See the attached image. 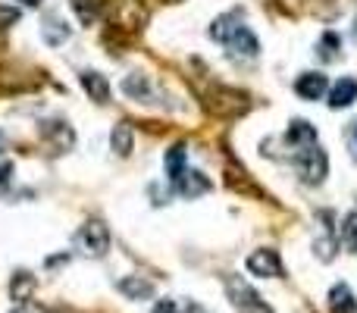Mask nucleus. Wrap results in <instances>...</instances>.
<instances>
[{"label":"nucleus","instance_id":"obj_1","mask_svg":"<svg viewBox=\"0 0 357 313\" xmlns=\"http://www.w3.org/2000/svg\"><path fill=\"white\" fill-rule=\"evenodd\" d=\"M210 38L220 44H226L232 54L238 56H257L260 54V41L254 38V31L248 25H241L238 13H226L210 25Z\"/></svg>","mask_w":357,"mask_h":313},{"label":"nucleus","instance_id":"obj_2","mask_svg":"<svg viewBox=\"0 0 357 313\" xmlns=\"http://www.w3.org/2000/svg\"><path fill=\"white\" fill-rule=\"evenodd\" d=\"M75 247H79L85 257H104L110 251V229L100 220H88L85 226L75 232Z\"/></svg>","mask_w":357,"mask_h":313},{"label":"nucleus","instance_id":"obj_3","mask_svg":"<svg viewBox=\"0 0 357 313\" xmlns=\"http://www.w3.org/2000/svg\"><path fill=\"white\" fill-rule=\"evenodd\" d=\"M295 169H298V176H301L304 185H320L329 172V160L320 148H307V151H298Z\"/></svg>","mask_w":357,"mask_h":313},{"label":"nucleus","instance_id":"obj_4","mask_svg":"<svg viewBox=\"0 0 357 313\" xmlns=\"http://www.w3.org/2000/svg\"><path fill=\"white\" fill-rule=\"evenodd\" d=\"M226 291H229L232 304H235V307H238L241 313H270V307L260 301L257 291H254L248 282H241L238 276H226Z\"/></svg>","mask_w":357,"mask_h":313},{"label":"nucleus","instance_id":"obj_5","mask_svg":"<svg viewBox=\"0 0 357 313\" xmlns=\"http://www.w3.org/2000/svg\"><path fill=\"white\" fill-rule=\"evenodd\" d=\"M248 273L251 276H260V279H276L282 276V260H279L276 251H270V247H260V251L248 254Z\"/></svg>","mask_w":357,"mask_h":313},{"label":"nucleus","instance_id":"obj_6","mask_svg":"<svg viewBox=\"0 0 357 313\" xmlns=\"http://www.w3.org/2000/svg\"><path fill=\"white\" fill-rule=\"evenodd\" d=\"M329 91V79L323 72H301L295 82V94L304 100H320Z\"/></svg>","mask_w":357,"mask_h":313},{"label":"nucleus","instance_id":"obj_7","mask_svg":"<svg viewBox=\"0 0 357 313\" xmlns=\"http://www.w3.org/2000/svg\"><path fill=\"white\" fill-rule=\"evenodd\" d=\"M285 142L291 144V148H317V129L307 123V119H291L289 132H285Z\"/></svg>","mask_w":357,"mask_h":313},{"label":"nucleus","instance_id":"obj_8","mask_svg":"<svg viewBox=\"0 0 357 313\" xmlns=\"http://www.w3.org/2000/svg\"><path fill=\"white\" fill-rule=\"evenodd\" d=\"M176 191L182 197H191V201H195V197H201V194L210 191V178L197 169H185V176L176 182Z\"/></svg>","mask_w":357,"mask_h":313},{"label":"nucleus","instance_id":"obj_9","mask_svg":"<svg viewBox=\"0 0 357 313\" xmlns=\"http://www.w3.org/2000/svg\"><path fill=\"white\" fill-rule=\"evenodd\" d=\"M354 100H357V82L354 79H339L333 88H329V107H333V110L351 107Z\"/></svg>","mask_w":357,"mask_h":313},{"label":"nucleus","instance_id":"obj_10","mask_svg":"<svg viewBox=\"0 0 357 313\" xmlns=\"http://www.w3.org/2000/svg\"><path fill=\"white\" fill-rule=\"evenodd\" d=\"M116 289L123 291L129 301H142V298H151V295H154V282H148V279H142V276H126V279H119Z\"/></svg>","mask_w":357,"mask_h":313},{"label":"nucleus","instance_id":"obj_11","mask_svg":"<svg viewBox=\"0 0 357 313\" xmlns=\"http://www.w3.org/2000/svg\"><path fill=\"white\" fill-rule=\"evenodd\" d=\"M329 310L333 313H354L357 310L354 291L348 289L345 282H335L333 289H329Z\"/></svg>","mask_w":357,"mask_h":313},{"label":"nucleus","instance_id":"obj_12","mask_svg":"<svg viewBox=\"0 0 357 313\" xmlns=\"http://www.w3.org/2000/svg\"><path fill=\"white\" fill-rule=\"evenodd\" d=\"M110 144H113V154L129 157L132 148H135V132H132V125L129 123H119L116 129L110 132Z\"/></svg>","mask_w":357,"mask_h":313},{"label":"nucleus","instance_id":"obj_13","mask_svg":"<svg viewBox=\"0 0 357 313\" xmlns=\"http://www.w3.org/2000/svg\"><path fill=\"white\" fill-rule=\"evenodd\" d=\"M82 88H85V91L91 94V100H98V104H107V98H110V82L100 72H82Z\"/></svg>","mask_w":357,"mask_h":313},{"label":"nucleus","instance_id":"obj_14","mask_svg":"<svg viewBox=\"0 0 357 313\" xmlns=\"http://www.w3.org/2000/svg\"><path fill=\"white\" fill-rule=\"evenodd\" d=\"M41 135H44V138H54V142H56V148H60V151L73 148V142H75L73 129H69L66 123H60V119H50V123H44Z\"/></svg>","mask_w":357,"mask_h":313},{"label":"nucleus","instance_id":"obj_15","mask_svg":"<svg viewBox=\"0 0 357 313\" xmlns=\"http://www.w3.org/2000/svg\"><path fill=\"white\" fill-rule=\"evenodd\" d=\"M163 163H167V176L169 182H178V178L185 176V144H173V148L167 151V157H163Z\"/></svg>","mask_w":357,"mask_h":313},{"label":"nucleus","instance_id":"obj_16","mask_svg":"<svg viewBox=\"0 0 357 313\" xmlns=\"http://www.w3.org/2000/svg\"><path fill=\"white\" fill-rule=\"evenodd\" d=\"M69 6L75 10L82 25H91L100 19V0H69Z\"/></svg>","mask_w":357,"mask_h":313},{"label":"nucleus","instance_id":"obj_17","mask_svg":"<svg viewBox=\"0 0 357 313\" xmlns=\"http://www.w3.org/2000/svg\"><path fill=\"white\" fill-rule=\"evenodd\" d=\"M31 289H35V276H31V273L22 270V273H16V276H13V285H10L13 301H29Z\"/></svg>","mask_w":357,"mask_h":313},{"label":"nucleus","instance_id":"obj_18","mask_svg":"<svg viewBox=\"0 0 357 313\" xmlns=\"http://www.w3.org/2000/svg\"><path fill=\"white\" fill-rule=\"evenodd\" d=\"M339 238H342V245H345L348 251L357 254V210H351V213H348L345 220H342Z\"/></svg>","mask_w":357,"mask_h":313},{"label":"nucleus","instance_id":"obj_19","mask_svg":"<svg viewBox=\"0 0 357 313\" xmlns=\"http://www.w3.org/2000/svg\"><path fill=\"white\" fill-rule=\"evenodd\" d=\"M320 56L326 63H333V60H339V54H335V50H339V35H333V31H326V35H323V41H320Z\"/></svg>","mask_w":357,"mask_h":313},{"label":"nucleus","instance_id":"obj_20","mask_svg":"<svg viewBox=\"0 0 357 313\" xmlns=\"http://www.w3.org/2000/svg\"><path fill=\"white\" fill-rule=\"evenodd\" d=\"M123 91L142 100V94H148V79H144V75H138V72H135V75H129V79L123 82Z\"/></svg>","mask_w":357,"mask_h":313},{"label":"nucleus","instance_id":"obj_21","mask_svg":"<svg viewBox=\"0 0 357 313\" xmlns=\"http://www.w3.org/2000/svg\"><path fill=\"white\" fill-rule=\"evenodd\" d=\"M19 16H22V13H19L16 6H0V29H10V25H16Z\"/></svg>","mask_w":357,"mask_h":313},{"label":"nucleus","instance_id":"obj_22","mask_svg":"<svg viewBox=\"0 0 357 313\" xmlns=\"http://www.w3.org/2000/svg\"><path fill=\"white\" fill-rule=\"evenodd\" d=\"M151 313H178V304L169 301V298H163V301L154 304V310H151Z\"/></svg>","mask_w":357,"mask_h":313},{"label":"nucleus","instance_id":"obj_23","mask_svg":"<svg viewBox=\"0 0 357 313\" xmlns=\"http://www.w3.org/2000/svg\"><path fill=\"white\" fill-rule=\"evenodd\" d=\"M10 176H13V163L10 160H0V185L10 182Z\"/></svg>","mask_w":357,"mask_h":313},{"label":"nucleus","instance_id":"obj_24","mask_svg":"<svg viewBox=\"0 0 357 313\" xmlns=\"http://www.w3.org/2000/svg\"><path fill=\"white\" fill-rule=\"evenodd\" d=\"M19 3H25V6H38L41 0H19Z\"/></svg>","mask_w":357,"mask_h":313},{"label":"nucleus","instance_id":"obj_25","mask_svg":"<svg viewBox=\"0 0 357 313\" xmlns=\"http://www.w3.org/2000/svg\"><path fill=\"white\" fill-rule=\"evenodd\" d=\"M188 313H204L201 307H188Z\"/></svg>","mask_w":357,"mask_h":313},{"label":"nucleus","instance_id":"obj_26","mask_svg":"<svg viewBox=\"0 0 357 313\" xmlns=\"http://www.w3.org/2000/svg\"><path fill=\"white\" fill-rule=\"evenodd\" d=\"M167 3H182V0H167Z\"/></svg>","mask_w":357,"mask_h":313},{"label":"nucleus","instance_id":"obj_27","mask_svg":"<svg viewBox=\"0 0 357 313\" xmlns=\"http://www.w3.org/2000/svg\"><path fill=\"white\" fill-rule=\"evenodd\" d=\"M0 148H3V135H0Z\"/></svg>","mask_w":357,"mask_h":313},{"label":"nucleus","instance_id":"obj_28","mask_svg":"<svg viewBox=\"0 0 357 313\" xmlns=\"http://www.w3.org/2000/svg\"><path fill=\"white\" fill-rule=\"evenodd\" d=\"M13 313H25V310H13Z\"/></svg>","mask_w":357,"mask_h":313}]
</instances>
